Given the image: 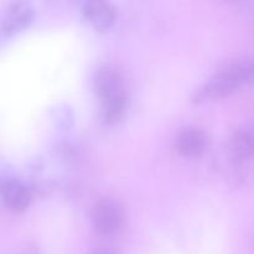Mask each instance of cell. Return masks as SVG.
Here are the masks:
<instances>
[{"label":"cell","mask_w":254,"mask_h":254,"mask_svg":"<svg viewBox=\"0 0 254 254\" xmlns=\"http://www.w3.org/2000/svg\"><path fill=\"white\" fill-rule=\"evenodd\" d=\"M240 87H242L240 78L235 73L232 67L227 66L210 77L208 81H206L197 89L195 98L197 102L205 101V99H217L233 93Z\"/></svg>","instance_id":"obj_1"},{"label":"cell","mask_w":254,"mask_h":254,"mask_svg":"<svg viewBox=\"0 0 254 254\" xmlns=\"http://www.w3.org/2000/svg\"><path fill=\"white\" fill-rule=\"evenodd\" d=\"M92 221L98 233L103 236L114 235L123 222V210L117 201L103 198L94 205Z\"/></svg>","instance_id":"obj_2"},{"label":"cell","mask_w":254,"mask_h":254,"mask_svg":"<svg viewBox=\"0 0 254 254\" xmlns=\"http://www.w3.org/2000/svg\"><path fill=\"white\" fill-rule=\"evenodd\" d=\"M93 86L101 98L102 104L124 99L123 82L118 72L114 71L113 68L109 67L99 68L94 74Z\"/></svg>","instance_id":"obj_3"},{"label":"cell","mask_w":254,"mask_h":254,"mask_svg":"<svg viewBox=\"0 0 254 254\" xmlns=\"http://www.w3.org/2000/svg\"><path fill=\"white\" fill-rule=\"evenodd\" d=\"M176 150L186 158L201 155L207 146V135L205 131L196 127L184 128L178 134L175 140Z\"/></svg>","instance_id":"obj_4"},{"label":"cell","mask_w":254,"mask_h":254,"mask_svg":"<svg viewBox=\"0 0 254 254\" xmlns=\"http://www.w3.org/2000/svg\"><path fill=\"white\" fill-rule=\"evenodd\" d=\"M34 10L31 5L24 1L11 2L2 16L1 26L6 35H15L22 31L31 22Z\"/></svg>","instance_id":"obj_5"},{"label":"cell","mask_w":254,"mask_h":254,"mask_svg":"<svg viewBox=\"0 0 254 254\" xmlns=\"http://www.w3.org/2000/svg\"><path fill=\"white\" fill-rule=\"evenodd\" d=\"M82 12L87 21L99 31L108 30L116 21V10L108 2L87 1L82 7Z\"/></svg>","instance_id":"obj_6"},{"label":"cell","mask_w":254,"mask_h":254,"mask_svg":"<svg viewBox=\"0 0 254 254\" xmlns=\"http://www.w3.org/2000/svg\"><path fill=\"white\" fill-rule=\"evenodd\" d=\"M1 195L5 205L14 212H21L26 210L31 201V192L29 188L24 183L15 179L5 181Z\"/></svg>","instance_id":"obj_7"},{"label":"cell","mask_w":254,"mask_h":254,"mask_svg":"<svg viewBox=\"0 0 254 254\" xmlns=\"http://www.w3.org/2000/svg\"><path fill=\"white\" fill-rule=\"evenodd\" d=\"M232 149L238 158H254V123H247L238 128L233 135Z\"/></svg>","instance_id":"obj_8"},{"label":"cell","mask_w":254,"mask_h":254,"mask_svg":"<svg viewBox=\"0 0 254 254\" xmlns=\"http://www.w3.org/2000/svg\"><path fill=\"white\" fill-rule=\"evenodd\" d=\"M91 254H118V253H117L113 248L103 246V247H97L96 250L92 251Z\"/></svg>","instance_id":"obj_9"},{"label":"cell","mask_w":254,"mask_h":254,"mask_svg":"<svg viewBox=\"0 0 254 254\" xmlns=\"http://www.w3.org/2000/svg\"><path fill=\"white\" fill-rule=\"evenodd\" d=\"M4 183L5 181H2L1 179H0V195H1V191H2V188H4Z\"/></svg>","instance_id":"obj_10"}]
</instances>
